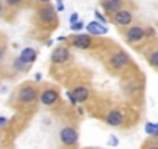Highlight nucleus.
Listing matches in <instances>:
<instances>
[{
  "instance_id": "f03ea898",
  "label": "nucleus",
  "mask_w": 158,
  "mask_h": 149,
  "mask_svg": "<svg viewBox=\"0 0 158 149\" xmlns=\"http://www.w3.org/2000/svg\"><path fill=\"white\" fill-rule=\"evenodd\" d=\"M109 64H110V67L113 70H123V68H126L130 64V56L126 51H116V53H113L110 56Z\"/></svg>"
},
{
  "instance_id": "f257e3e1",
  "label": "nucleus",
  "mask_w": 158,
  "mask_h": 149,
  "mask_svg": "<svg viewBox=\"0 0 158 149\" xmlns=\"http://www.w3.org/2000/svg\"><path fill=\"white\" fill-rule=\"evenodd\" d=\"M37 98H39V95H37V90H36V87H31V86H23V87H20L19 90H17V100L22 103V104H33V103H36L37 101Z\"/></svg>"
},
{
  "instance_id": "0eeeda50",
  "label": "nucleus",
  "mask_w": 158,
  "mask_h": 149,
  "mask_svg": "<svg viewBox=\"0 0 158 149\" xmlns=\"http://www.w3.org/2000/svg\"><path fill=\"white\" fill-rule=\"evenodd\" d=\"M146 37V30L143 27H130L127 31H126V39L132 44H136V42H141L143 39Z\"/></svg>"
},
{
  "instance_id": "9d476101",
  "label": "nucleus",
  "mask_w": 158,
  "mask_h": 149,
  "mask_svg": "<svg viewBox=\"0 0 158 149\" xmlns=\"http://www.w3.org/2000/svg\"><path fill=\"white\" fill-rule=\"evenodd\" d=\"M37 100H40V103L44 106H53L59 100V92L54 90V89H47V90H44L40 93V96Z\"/></svg>"
},
{
  "instance_id": "dca6fc26",
  "label": "nucleus",
  "mask_w": 158,
  "mask_h": 149,
  "mask_svg": "<svg viewBox=\"0 0 158 149\" xmlns=\"http://www.w3.org/2000/svg\"><path fill=\"white\" fill-rule=\"evenodd\" d=\"M149 62H150L152 67H158V51L156 50H153L152 54L149 56Z\"/></svg>"
},
{
  "instance_id": "412c9836",
  "label": "nucleus",
  "mask_w": 158,
  "mask_h": 149,
  "mask_svg": "<svg viewBox=\"0 0 158 149\" xmlns=\"http://www.w3.org/2000/svg\"><path fill=\"white\" fill-rule=\"evenodd\" d=\"M56 10L60 13V11H64V3H62V0H56Z\"/></svg>"
},
{
  "instance_id": "bb28decb",
  "label": "nucleus",
  "mask_w": 158,
  "mask_h": 149,
  "mask_svg": "<svg viewBox=\"0 0 158 149\" xmlns=\"http://www.w3.org/2000/svg\"><path fill=\"white\" fill-rule=\"evenodd\" d=\"M57 40H60V42H62V40H65V36H59V37H57Z\"/></svg>"
},
{
  "instance_id": "423d86ee",
  "label": "nucleus",
  "mask_w": 158,
  "mask_h": 149,
  "mask_svg": "<svg viewBox=\"0 0 158 149\" xmlns=\"http://www.w3.org/2000/svg\"><path fill=\"white\" fill-rule=\"evenodd\" d=\"M71 45L79 48V50H89L92 47V36L90 34H81L77 33L71 39Z\"/></svg>"
},
{
  "instance_id": "b1692460",
  "label": "nucleus",
  "mask_w": 158,
  "mask_h": 149,
  "mask_svg": "<svg viewBox=\"0 0 158 149\" xmlns=\"http://www.w3.org/2000/svg\"><path fill=\"white\" fill-rule=\"evenodd\" d=\"M109 144H112V146H116V144H118V140L115 138V135H112V138H110V141H109Z\"/></svg>"
},
{
  "instance_id": "1a4fd4ad",
  "label": "nucleus",
  "mask_w": 158,
  "mask_h": 149,
  "mask_svg": "<svg viewBox=\"0 0 158 149\" xmlns=\"http://www.w3.org/2000/svg\"><path fill=\"white\" fill-rule=\"evenodd\" d=\"M85 28H87V34H90V36H104L109 33L107 25H104L98 20H92L90 23L85 25Z\"/></svg>"
},
{
  "instance_id": "aec40b11",
  "label": "nucleus",
  "mask_w": 158,
  "mask_h": 149,
  "mask_svg": "<svg viewBox=\"0 0 158 149\" xmlns=\"http://www.w3.org/2000/svg\"><path fill=\"white\" fill-rule=\"evenodd\" d=\"M5 2H6L8 6H17V5H20L23 2V0H5Z\"/></svg>"
},
{
  "instance_id": "6ab92c4d",
  "label": "nucleus",
  "mask_w": 158,
  "mask_h": 149,
  "mask_svg": "<svg viewBox=\"0 0 158 149\" xmlns=\"http://www.w3.org/2000/svg\"><path fill=\"white\" fill-rule=\"evenodd\" d=\"M67 98H68V103H70L71 106H76V104H77L76 100H74V96H73V92H71V90L67 92Z\"/></svg>"
},
{
  "instance_id": "7c9ffc66",
  "label": "nucleus",
  "mask_w": 158,
  "mask_h": 149,
  "mask_svg": "<svg viewBox=\"0 0 158 149\" xmlns=\"http://www.w3.org/2000/svg\"><path fill=\"white\" fill-rule=\"evenodd\" d=\"M0 140H2V134H0Z\"/></svg>"
},
{
  "instance_id": "c85d7f7f",
  "label": "nucleus",
  "mask_w": 158,
  "mask_h": 149,
  "mask_svg": "<svg viewBox=\"0 0 158 149\" xmlns=\"http://www.w3.org/2000/svg\"><path fill=\"white\" fill-rule=\"evenodd\" d=\"M147 149H158V146H149Z\"/></svg>"
},
{
  "instance_id": "f3484780",
  "label": "nucleus",
  "mask_w": 158,
  "mask_h": 149,
  "mask_svg": "<svg viewBox=\"0 0 158 149\" xmlns=\"http://www.w3.org/2000/svg\"><path fill=\"white\" fill-rule=\"evenodd\" d=\"M70 28H71V31H82L84 30V22L76 20L74 23H70Z\"/></svg>"
},
{
  "instance_id": "393cba45",
  "label": "nucleus",
  "mask_w": 158,
  "mask_h": 149,
  "mask_svg": "<svg viewBox=\"0 0 158 149\" xmlns=\"http://www.w3.org/2000/svg\"><path fill=\"white\" fill-rule=\"evenodd\" d=\"M6 123H8V120H6L5 117H0V127H2V126H6Z\"/></svg>"
},
{
  "instance_id": "a211bd4d",
  "label": "nucleus",
  "mask_w": 158,
  "mask_h": 149,
  "mask_svg": "<svg viewBox=\"0 0 158 149\" xmlns=\"http://www.w3.org/2000/svg\"><path fill=\"white\" fill-rule=\"evenodd\" d=\"M95 17H96V20H98V22H101V23H104V25H106L107 19H106V17H104L99 11H95Z\"/></svg>"
},
{
  "instance_id": "4468645a",
  "label": "nucleus",
  "mask_w": 158,
  "mask_h": 149,
  "mask_svg": "<svg viewBox=\"0 0 158 149\" xmlns=\"http://www.w3.org/2000/svg\"><path fill=\"white\" fill-rule=\"evenodd\" d=\"M71 92H73V96H74L76 103H85L87 98H89V89L84 87V86H79Z\"/></svg>"
},
{
  "instance_id": "cd10ccee",
  "label": "nucleus",
  "mask_w": 158,
  "mask_h": 149,
  "mask_svg": "<svg viewBox=\"0 0 158 149\" xmlns=\"http://www.w3.org/2000/svg\"><path fill=\"white\" fill-rule=\"evenodd\" d=\"M37 2H40V3H48L50 0H37Z\"/></svg>"
},
{
  "instance_id": "4be33fe9",
  "label": "nucleus",
  "mask_w": 158,
  "mask_h": 149,
  "mask_svg": "<svg viewBox=\"0 0 158 149\" xmlns=\"http://www.w3.org/2000/svg\"><path fill=\"white\" fill-rule=\"evenodd\" d=\"M76 20H79V17H77V14H76V13H73V14L70 16V23H74Z\"/></svg>"
},
{
  "instance_id": "f8f14e48",
  "label": "nucleus",
  "mask_w": 158,
  "mask_h": 149,
  "mask_svg": "<svg viewBox=\"0 0 158 149\" xmlns=\"http://www.w3.org/2000/svg\"><path fill=\"white\" fill-rule=\"evenodd\" d=\"M124 6V0H102V8L109 14H115L116 11L123 10Z\"/></svg>"
},
{
  "instance_id": "6e6552de",
  "label": "nucleus",
  "mask_w": 158,
  "mask_h": 149,
  "mask_svg": "<svg viewBox=\"0 0 158 149\" xmlns=\"http://www.w3.org/2000/svg\"><path fill=\"white\" fill-rule=\"evenodd\" d=\"M68 59H70V51L67 47H57L51 53V62L56 65L65 64V62H68Z\"/></svg>"
},
{
  "instance_id": "7ed1b4c3",
  "label": "nucleus",
  "mask_w": 158,
  "mask_h": 149,
  "mask_svg": "<svg viewBox=\"0 0 158 149\" xmlns=\"http://www.w3.org/2000/svg\"><path fill=\"white\" fill-rule=\"evenodd\" d=\"M39 19L45 23V25H54L56 20H57V14H56V10L53 6H50L48 3L42 8H39Z\"/></svg>"
},
{
  "instance_id": "ddd939ff",
  "label": "nucleus",
  "mask_w": 158,
  "mask_h": 149,
  "mask_svg": "<svg viewBox=\"0 0 158 149\" xmlns=\"http://www.w3.org/2000/svg\"><path fill=\"white\" fill-rule=\"evenodd\" d=\"M36 57H37V51H36L34 48H31V47L23 48V50L20 51V54H19V59H20L23 64H27V65H31V64L36 61Z\"/></svg>"
},
{
  "instance_id": "20e7f679",
  "label": "nucleus",
  "mask_w": 158,
  "mask_h": 149,
  "mask_svg": "<svg viewBox=\"0 0 158 149\" xmlns=\"http://www.w3.org/2000/svg\"><path fill=\"white\" fill-rule=\"evenodd\" d=\"M59 137H60V141H62L65 146H74V144L77 143V140H79L77 130H76L74 127H70V126L64 127V129L60 130Z\"/></svg>"
},
{
  "instance_id": "5701e85b",
  "label": "nucleus",
  "mask_w": 158,
  "mask_h": 149,
  "mask_svg": "<svg viewBox=\"0 0 158 149\" xmlns=\"http://www.w3.org/2000/svg\"><path fill=\"white\" fill-rule=\"evenodd\" d=\"M3 56H5V47H3L2 44H0V61L3 59Z\"/></svg>"
},
{
  "instance_id": "9b49d317",
  "label": "nucleus",
  "mask_w": 158,
  "mask_h": 149,
  "mask_svg": "<svg viewBox=\"0 0 158 149\" xmlns=\"http://www.w3.org/2000/svg\"><path fill=\"white\" fill-rule=\"evenodd\" d=\"M106 121H107V124H109V126H112V127H118V126H121V124H123V121H124V115H123V112H121V110L113 109V110H110V112L107 113Z\"/></svg>"
},
{
  "instance_id": "2eb2a0df",
  "label": "nucleus",
  "mask_w": 158,
  "mask_h": 149,
  "mask_svg": "<svg viewBox=\"0 0 158 149\" xmlns=\"http://www.w3.org/2000/svg\"><path fill=\"white\" fill-rule=\"evenodd\" d=\"M144 132H146L147 135H150V137H156L158 124H156V123H152V121L146 123V124H144Z\"/></svg>"
},
{
  "instance_id": "c756f323",
  "label": "nucleus",
  "mask_w": 158,
  "mask_h": 149,
  "mask_svg": "<svg viewBox=\"0 0 158 149\" xmlns=\"http://www.w3.org/2000/svg\"><path fill=\"white\" fill-rule=\"evenodd\" d=\"M0 13H2V3H0Z\"/></svg>"
},
{
  "instance_id": "a878e982",
  "label": "nucleus",
  "mask_w": 158,
  "mask_h": 149,
  "mask_svg": "<svg viewBox=\"0 0 158 149\" xmlns=\"http://www.w3.org/2000/svg\"><path fill=\"white\" fill-rule=\"evenodd\" d=\"M42 79V73H36V81H40Z\"/></svg>"
},
{
  "instance_id": "39448f33",
  "label": "nucleus",
  "mask_w": 158,
  "mask_h": 149,
  "mask_svg": "<svg viewBox=\"0 0 158 149\" xmlns=\"http://www.w3.org/2000/svg\"><path fill=\"white\" fill-rule=\"evenodd\" d=\"M112 16H113V17H112L113 23L118 25V27H127V25H130L132 20H133V14H132V11H129V10H119V11H116V13L112 14Z\"/></svg>"
}]
</instances>
